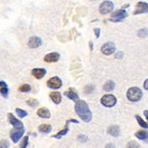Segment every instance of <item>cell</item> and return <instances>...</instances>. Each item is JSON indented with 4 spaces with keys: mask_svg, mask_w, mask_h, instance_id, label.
I'll list each match as a JSON object with an SVG mask.
<instances>
[{
    "mask_svg": "<svg viewBox=\"0 0 148 148\" xmlns=\"http://www.w3.org/2000/svg\"><path fill=\"white\" fill-rule=\"evenodd\" d=\"M148 36V30L147 28H143L141 29L138 32V36H139L140 38L143 39L145 38Z\"/></svg>",
    "mask_w": 148,
    "mask_h": 148,
    "instance_id": "obj_26",
    "label": "cell"
},
{
    "mask_svg": "<svg viewBox=\"0 0 148 148\" xmlns=\"http://www.w3.org/2000/svg\"><path fill=\"white\" fill-rule=\"evenodd\" d=\"M116 102H117V99L116 96L112 94L104 95L101 99V104L107 108H113L116 105Z\"/></svg>",
    "mask_w": 148,
    "mask_h": 148,
    "instance_id": "obj_4",
    "label": "cell"
},
{
    "mask_svg": "<svg viewBox=\"0 0 148 148\" xmlns=\"http://www.w3.org/2000/svg\"><path fill=\"white\" fill-rule=\"evenodd\" d=\"M142 91L140 88L136 87L130 88L127 92V98L129 101L132 102H136L138 101L142 97Z\"/></svg>",
    "mask_w": 148,
    "mask_h": 148,
    "instance_id": "obj_2",
    "label": "cell"
},
{
    "mask_svg": "<svg viewBox=\"0 0 148 148\" xmlns=\"http://www.w3.org/2000/svg\"><path fill=\"white\" fill-rule=\"evenodd\" d=\"M75 110L79 118L84 122H90L92 120V113L90 110L89 106L83 100H79L76 101Z\"/></svg>",
    "mask_w": 148,
    "mask_h": 148,
    "instance_id": "obj_1",
    "label": "cell"
},
{
    "mask_svg": "<svg viewBox=\"0 0 148 148\" xmlns=\"http://www.w3.org/2000/svg\"><path fill=\"white\" fill-rule=\"evenodd\" d=\"M60 59V55L56 52H53L48 53L45 56L44 61L47 63H53L56 62Z\"/></svg>",
    "mask_w": 148,
    "mask_h": 148,
    "instance_id": "obj_13",
    "label": "cell"
},
{
    "mask_svg": "<svg viewBox=\"0 0 148 148\" xmlns=\"http://www.w3.org/2000/svg\"><path fill=\"white\" fill-rule=\"evenodd\" d=\"M148 13V3L144 2H138L136 5V9L133 13L134 15Z\"/></svg>",
    "mask_w": 148,
    "mask_h": 148,
    "instance_id": "obj_10",
    "label": "cell"
},
{
    "mask_svg": "<svg viewBox=\"0 0 148 148\" xmlns=\"http://www.w3.org/2000/svg\"><path fill=\"white\" fill-rule=\"evenodd\" d=\"M93 31H94V34L96 35V38L99 39L100 36V34H101V29L99 28V27H96V28L93 29Z\"/></svg>",
    "mask_w": 148,
    "mask_h": 148,
    "instance_id": "obj_31",
    "label": "cell"
},
{
    "mask_svg": "<svg viewBox=\"0 0 148 148\" xmlns=\"http://www.w3.org/2000/svg\"><path fill=\"white\" fill-rule=\"evenodd\" d=\"M27 104H28L29 106L35 108V107H36L39 104V101H38V100L35 99H30L27 101Z\"/></svg>",
    "mask_w": 148,
    "mask_h": 148,
    "instance_id": "obj_27",
    "label": "cell"
},
{
    "mask_svg": "<svg viewBox=\"0 0 148 148\" xmlns=\"http://www.w3.org/2000/svg\"><path fill=\"white\" fill-rule=\"evenodd\" d=\"M128 147H138V145L136 143V142H135V141H131V142H130L127 145Z\"/></svg>",
    "mask_w": 148,
    "mask_h": 148,
    "instance_id": "obj_32",
    "label": "cell"
},
{
    "mask_svg": "<svg viewBox=\"0 0 148 148\" xmlns=\"http://www.w3.org/2000/svg\"><path fill=\"white\" fill-rule=\"evenodd\" d=\"M0 94L2 95L4 98L7 99L9 95V90L8 88V86L0 88Z\"/></svg>",
    "mask_w": 148,
    "mask_h": 148,
    "instance_id": "obj_24",
    "label": "cell"
},
{
    "mask_svg": "<svg viewBox=\"0 0 148 148\" xmlns=\"http://www.w3.org/2000/svg\"><path fill=\"white\" fill-rule=\"evenodd\" d=\"M64 95L66 97L72 100V101H75V102L79 101V96H78V94L76 92H74V91L71 90L65 91V92H64Z\"/></svg>",
    "mask_w": 148,
    "mask_h": 148,
    "instance_id": "obj_18",
    "label": "cell"
},
{
    "mask_svg": "<svg viewBox=\"0 0 148 148\" xmlns=\"http://www.w3.org/2000/svg\"><path fill=\"white\" fill-rule=\"evenodd\" d=\"M108 133L112 136L117 137L120 134V128L117 125H111L108 128Z\"/></svg>",
    "mask_w": 148,
    "mask_h": 148,
    "instance_id": "obj_17",
    "label": "cell"
},
{
    "mask_svg": "<svg viewBox=\"0 0 148 148\" xmlns=\"http://www.w3.org/2000/svg\"><path fill=\"white\" fill-rule=\"evenodd\" d=\"M135 136H136L137 138L140 140H145L148 137L147 133L144 131V130H139V131L136 132V133H135Z\"/></svg>",
    "mask_w": 148,
    "mask_h": 148,
    "instance_id": "obj_21",
    "label": "cell"
},
{
    "mask_svg": "<svg viewBox=\"0 0 148 148\" xmlns=\"http://www.w3.org/2000/svg\"><path fill=\"white\" fill-rule=\"evenodd\" d=\"M94 90V86L93 85H88L86 86L85 88H84V92L88 94V93H91V92L93 91Z\"/></svg>",
    "mask_w": 148,
    "mask_h": 148,
    "instance_id": "obj_29",
    "label": "cell"
},
{
    "mask_svg": "<svg viewBox=\"0 0 148 148\" xmlns=\"http://www.w3.org/2000/svg\"><path fill=\"white\" fill-rule=\"evenodd\" d=\"M101 51L104 55L110 56L116 51V45L113 42H107L102 45Z\"/></svg>",
    "mask_w": 148,
    "mask_h": 148,
    "instance_id": "obj_9",
    "label": "cell"
},
{
    "mask_svg": "<svg viewBox=\"0 0 148 148\" xmlns=\"http://www.w3.org/2000/svg\"><path fill=\"white\" fill-rule=\"evenodd\" d=\"M136 119L137 121H138V124L139 125V126L142 128H145V129H147L148 128V124L147 122H145L143 120V119L141 118V116L136 115Z\"/></svg>",
    "mask_w": 148,
    "mask_h": 148,
    "instance_id": "obj_22",
    "label": "cell"
},
{
    "mask_svg": "<svg viewBox=\"0 0 148 148\" xmlns=\"http://www.w3.org/2000/svg\"><path fill=\"white\" fill-rule=\"evenodd\" d=\"M28 139H29L28 136L24 137V138L22 139V142H21L19 147H21V148H26V147H27V145H28Z\"/></svg>",
    "mask_w": 148,
    "mask_h": 148,
    "instance_id": "obj_28",
    "label": "cell"
},
{
    "mask_svg": "<svg viewBox=\"0 0 148 148\" xmlns=\"http://www.w3.org/2000/svg\"><path fill=\"white\" fill-rule=\"evenodd\" d=\"M8 117L9 122L14 126V128H16V129H22V128H24L23 123L21 121H19L18 119H17L15 116H14L13 113H8Z\"/></svg>",
    "mask_w": 148,
    "mask_h": 148,
    "instance_id": "obj_11",
    "label": "cell"
},
{
    "mask_svg": "<svg viewBox=\"0 0 148 148\" xmlns=\"http://www.w3.org/2000/svg\"><path fill=\"white\" fill-rule=\"evenodd\" d=\"M37 115L42 119H49L51 118V114L48 108H41L37 110Z\"/></svg>",
    "mask_w": 148,
    "mask_h": 148,
    "instance_id": "obj_15",
    "label": "cell"
},
{
    "mask_svg": "<svg viewBox=\"0 0 148 148\" xmlns=\"http://www.w3.org/2000/svg\"><path fill=\"white\" fill-rule=\"evenodd\" d=\"M92 1H95V0H92Z\"/></svg>",
    "mask_w": 148,
    "mask_h": 148,
    "instance_id": "obj_38",
    "label": "cell"
},
{
    "mask_svg": "<svg viewBox=\"0 0 148 148\" xmlns=\"http://www.w3.org/2000/svg\"><path fill=\"white\" fill-rule=\"evenodd\" d=\"M24 133H25V129L24 128H22V129H16V128H14V130H12L10 134L12 141L14 143H17L21 138V137L23 136Z\"/></svg>",
    "mask_w": 148,
    "mask_h": 148,
    "instance_id": "obj_7",
    "label": "cell"
},
{
    "mask_svg": "<svg viewBox=\"0 0 148 148\" xmlns=\"http://www.w3.org/2000/svg\"><path fill=\"white\" fill-rule=\"evenodd\" d=\"M47 85L48 88L52 89H59L62 86V81L58 76H54L47 82Z\"/></svg>",
    "mask_w": 148,
    "mask_h": 148,
    "instance_id": "obj_8",
    "label": "cell"
},
{
    "mask_svg": "<svg viewBox=\"0 0 148 148\" xmlns=\"http://www.w3.org/2000/svg\"><path fill=\"white\" fill-rule=\"evenodd\" d=\"M31 90V87H30V84H22V85L19 86V88H18V90L22 92H27L30 91Z\"/></svg>",
    "mask_w": 148,
    "mask_h": 148,
    "instance_id": "obj_25",
    "label": "cell"
},
{
    "mask_svg": "<svg viewBox=\"0 0 148 148\" xmlns=\"http://www.w3.org/2000/svg\"><path fill=\"white\" fill-rule=\"evenodd\" d=\"M38 130H39V132L42 133H48L51 131L52 127H51V125H47V124H43L38 127Z\"/></svg>",
    "mask_w": 148,
    "mask_h": 148,
    "instance_id": "obj_20",
    "label": "cell"
},
{
    "mask_svg": "<svg viewBox=\"0 0 148 148\" xmlns=\"http://www.w3.org/2000/svg\"><path fill=\"white\" fill-rule=\"evenodd\" d=\"M89 45H90V51H92V50H93V44H92V42H89Z\"/></svg>",
    "mask_w": 148,
    "mask_h": 148,
    "instance_id": "obj_36",
    "label": "cell"
},
{
    "mask_svg": "<svg viewBox=\"0 0 148 148\" xmlns=\"http://www.w3.org/2000/svg\"><path fill=\"white\" fill-rule=\"evenodd\" d=\"M113 9V3L110 1H104L99 6V12L101 14L106 15L110 14Z\"/></svg>",
    "mask_w": 148,
    "mask_h": 148,
    "instance_id": "obj_5",
    "label": "cell"
},
{
    "mask_svg": "<svg viewBox=\"0 0 148 148\" xmlns=\"http://www.w3.org/2000/svg\"><path fill=\"white\" fill-rule=\"evenodd\" d=\"M50 98L56 104H60L62 101V94L59 91H53L50 94Z\"/></svg>",
    "mask_w": 148,
    "mask_h": 148,
    "instance_id": "obj_16",
    "label": "cell"
},
{
    "mask_svg": "<svg viewBox=\"0 0 148 148\" xmlns=\"http://www.w3.org/2000/svg\"><path fill=\"white\" fill-rule=\"evenodd\" d=\"M127 12L125 9H120V10H116L111 14L110 21L113 22H121L123 19H125L126 17H127Z\"/></svg>",
    "mask_w": 148,
    "mask_h": 148,
    "instance_id": "obj_3",
    "label": "cell"
},
{
    "mask_svg": "<svg viewBox=\"0 0 148 148\" xmlns=\"http://www.w3.org/2000/svg\"><path fill=\"white\" fill-rule=\"evenodd\" d=\"M144 115H145V116L146 117L147 119L148 120V110H145L144 111Z\"/></svg>",
    "mask_w": 148,
    "mask_h": 148,
    "instance_id": "obj_37",
    "label": "cell"
},
{
    "mask_svg": "<svg viewBox=\"0 0 148 148\" xmlns=\"http://www.w3.org/2000/svg\"><path fill=\"white\" fill-rule=\"evenodd\" d=\"M144 88L148 91V79L145 80V82H144Z\"/></svg>",
    "mask_w": 148,
    "mask_h": 148,
    "instance_id": "obj_33",
    "label": "cell"
},
{
    "mask_svg": "<svg viewBox=\"0 0 148 148\" xmlns=\"http://www.w3.org/2000/svg\"><path fill=\"white\" fill-rule=\"evenodd\" d=\"M42 44V39L38 36H32L29 39L27 45L30 48H37L40 47Z\"/></svg>",
    "mask_w": 148,
    "mask_h": 148,
    "instance_id": "obj_12",
    "label": "cell"
},
{
    "mask_svg": "<svg viewBox=\"0 0 148 148\" xmlns=\"http://www.w3.org/2000/svg\"><path fill=\"white\" fill-rule=\"evenodd\" d=\"M5 86H8V84L3 81L0 82V88H2V87H5Z\"/></svg>",
    "mask_w": 148,
    "mask_h": 148,
    "instance_id": "obj_35",
    "label": "cell"
},
{
    "mask_svg": "<svg viewBox=\"0 0 148 148\" xmlns=\"http://www.w3.org/2000/svg\"><path fill=\"white\" fill-rule=\"evenodd\" d=\"M46 73L47 71L44 68H34L31 71V74L37 79H42L45 76Z\"/></svg>",
    "mask_w": 148,
    "mask_h": 148,
    "instance_id": "obj_14",
    "label": "cell"
},
{
    "mask_svg": "<svg viewBox=\"0 0 148 148\" xmlns=\"http://www.w3.org/2000/svg\"><path fill=\"white\" fill-rule=\"evenodd\" d=\"M10 147V144L7 140H2L0 141V147L1 148H6Z\"/></svg>",
    "mask_w": 148,
    "mask_h": 148,
    "instance_id": "obj_30",
    "label": "cell"
},
{
    "mask_svg": "<svg viewBox=\"0 0 148 148\" xmlns=\"http://www.w3.org/2000/svg\"><path fill=\"white\" fill-rule=\"evenodd\" d=\"M70 123H76V124H79V121H78V120H76V119L67 120V121H66V125H65V127H64V129H63L62 130H61V131H59V133H56V134H55V135H53V136H52L53 138H56V139H59V138H61L62 136H65V135L67 134V133H68V131H69V128H68V125H69Z\"/></svg>",
    "mask_w": 148,
    "mask_h": 148,
    "instance_id": "obj_6",
    "label": "cell"
},
{
    "mask_svg": "<svg viewBox=\"0 0 148 148\" xmlns=\"http://www.w3.org/2000/svg\"><path fill=\"white\" fill-rule=\"evenodd\" d=\"M115 87H116V84L114 82L113 80H108L103 86V89L107 92H110V91L113 90L115 89Z\"/></svg>",
    "mask_w": 148,
    "mask_h": 148,
    "instance_id": "obj_19",
    "label": "cell"
},
{
    "mask_svg": "<svg viewBox=\"0 0 148 148\" xmlns=\"http://www.w3.org/2000/svg\"><path fill=\"white\" fill-rule=\"evenodd\" d=\"M16 113L17 116L21 119L25 118V116H27V112H26L24 110L20 109V108H16Z\"/></svg>",
    "mask_w": 148,
    "mask_h": 148,
    "instance_id": "obj_23",
    "label": "cell"
},
{
    "mask_svg": "<svg viewBox=\"0 0 148 148\" xmlns=\"http://www.w3.org/2000/svg\"><path fill=\"white\" fill-rule=\"evenodd\" d=\"M122 56H123V53L121 52V51L116 53V58H122Z\"/></svg>",
    "mask_w": 148,
    "mask_h": 148,
    "instance_id": "obj_34",
    "label": "cell"
}]
</instances>
